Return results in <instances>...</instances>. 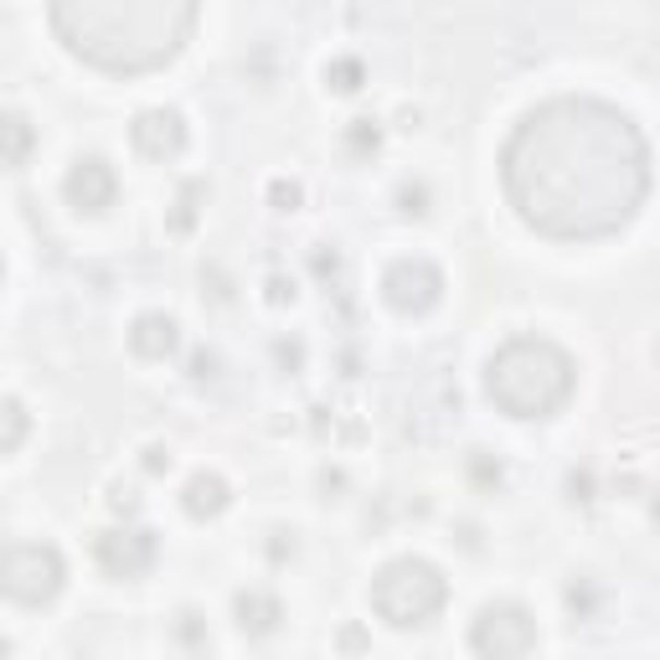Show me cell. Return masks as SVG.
I'll list each match as a JSON object with an SVG mask.
<instances>
[{"instance_id":"obj_16","label":"cell","mask_w":660,"mask_h":660,"mask_svg":"<svg viewBox=\"0 0 660 660\" xmlns=\"http://www.w3.org/2000/svg\"><path fill=\"white\" fill-rule=\"evenodd\" d=\"M346 145L356 156H377V145H382V124L377 119H351L346 124Z\"/></svg>"},{"instance_id":"obj_11","label":"cell","mask_w":660,"mask_h":660,"mask_svg":"<svg viewBox=\"0 0 660 660\" xmlns=\"http://www.w3.org/2000/svg\"><path fill=\"white\" fill-rule=\"evenodd\" d=\"M130 351L145 356V362L175 356V351H181V326H175V315H166V310L135 315V326H130Z\"/></svg>"},{"instance_id":"obj_12","label":"cell","mask_w":660,"mask_h":660,"mask_svg":"<svg viewBox=\"0 0 660 660\" xmlns=\"http://www.w3.org/2000/svg\"><path fill=\"white\" fill-rule=\"evenodd\" d=\"M181 505H186V516H192V522H212V516H222V511L233 505V486H228L222 475H212V469H201V475L186 480Z\"/></svg>"},{"instance_id":"obj_10","label":"cell","mask_w":660,"mask_h":660,"mask_svg":"<svg viewBox=\"0 0 660 660\" xmlns=\"http://www.w3.org/2000/svg\"><path fill=\"white\" fill-rule=\"evenodd\" d=\"M130 145L145 160H175L186 150V119L175 114V109H145L130 124Z\"/></svg>"},{"instance_id":"obj_14","label":"cell","mask_w":660,"mask_h":660,"mask_svg":"<svg viewBox=\"0 0 660 660\" xmlns=\"http://www.w3.org/2000/svg\"><path fill=\"white\" fill-rule=\"evenodd\" d=\"M0 130H5V166H26L32 145H37V130H32V119L21 114V109H11Z\"/></svg>"},{"instance_id":"obj_6","label":"cell","mask_w":660,"mask_h":660,"mask_svg":"<svg viewBox=\"0 0 660 660\" xmlns=\"http://www.w3.org/2000/svg\"><path fill=\"white\" fill-rule=\"evenodd\" d=\"M0 583H5V594L16 603L41 609V603H52L62 594L68 563H62V552L52 542H16L5 547V558H0Z\"/></svg>"},{"instance_id":"obj_7","label":"cell","mask_w":660,"mask_h":660,"mask_svg":"<svg viewBox=\"0 0 660 660\" xmlns=\"http://www.w3.org/2000/svg\"><path fill=\"white\" fill-rule=\"evenodd\" d=\"M382 300L398 315H428L444 300V269L433 258H424V253L392 258L388 273H382Z\"/></svg>"},{"instance_id":"obj_18","label":"cell","mask_w":660,"mask_h":660,"mask_svg":"<svg viewBox=\"0 0 660 660\" xmlns=\"http://www.w3.org/2000/svg\"><path fill=\"white\" fill-rule=\"evenodd\" d=\"M21 439H26V403L21 398H5V454H16Z\"/></svg>"},{"instance_id":"obj_8","label":"cell","mask_w":660,"mask_h":660,"mask_svg":"<svg viewBox=\"0 0 660 660\" xmlns=\"http://www.w3.org/2000/svg\"><path fill=\"white\" fill-rule=\"evenodd\" d=\"M94 558L109 578H145L160 558V542L150 526H109V531H98Z\"/></svg>"},{"instance_id":"obj_5","label":"cell","mask_w":660,"mask_h":660,"mask_svg":"<svg viewBox=\"0 0 660 660\" xmlns=\"http://www.w3.org/2000/svg\"><path fill=\"white\" fill-rule=\"evenodd\" d=\"M537 640H542L537 614L516 599H496L469 620V650L480 660H531Z\"/></svg>"},{"instance_id":"obj_24","label":"cell","mask_w":660,"mask_h":660,"mask_svg":"<svg viewBox=\"0 0 660 660\" xmlns=\"http://www.w3.org/2000/svg\"><path fill=\"white\" fill-rule=\"evenodd\" d=\"M269 300H273V305H290V300H294V284L284 279V273H273V279H269Z\"/></svg>"},{"instance_id":"obj_3","label":"cell","mask_w":660,"mask_h":660,"mask_svg":"<svg viewBox=\"0 0 660 660\" xmlns=\"http://www.w3.org/2000/svg\"><path fill=\"white\" fill-rule=\"evenodd\" d=\"M578 392V362L547 335H511L486 362V398L505 418H552Z\"/></svg>"},{"instance_id":"obj_9","label":"cell","mask_w":660,"mask_h":660,"mask_svg":"<svg viewBox=\"0 0 660 660\" xmlns=\"http://www.w3.org/2000/svg\"><path fill=\"white\" fill-rule=\"evenodd\" d=\"M62 196H68V207L83 217H98L114 207L119 196V175L114 166L103 156H78L73 166H68V181H62Z\"/></svg>"},{"instance_id":"obj_17","label":"cell","mask_w":660,"mask_h":660,"mask_svg":"<svg viewBox=\"0 0 660 660\" xmlns=\"http://www.w3.org/2000/svg\"><path fill=\"white\" fill-rule=\"evenodd\" d=\"M201 192H207L201 181H192V186L181 192V201H175V212H171V233H192L196 228V201H201Z\"/></svg>"},{"instance_id":"obj_22","label":"cell","mask_w":660,"mask_h":660,"mask_svg":"<svg viewBox=\"0 0 660 660\" xmlns=\"http://www.w3.org/2000/svg\"><path fill=\"white\" fill-rule=\"evenodd\" d=\"M109 511H114V516H135L139 511V496L130 486H109Z\"/></svg>"},{"instance_id":"obj_25","label":"cell","mask_w":660,"mask_h":660,"mask_svg":"<svg viewBox=\"0 0 660 660\" xmlns=\"http://www.w3.org/2000/svg\"><path fill=\"white\" fill-rule=\"evenodd\" d=\"M362 645H367V635H362V624H346V630H341V650H351V656H356Z\"/></svg>"},{"instance_id":"obj_1","label":"cell","mask_w":660,"mask_h":660,"mask_svg":"<svg viewBox=\"0 0 660 660\" xmlns=\"http://www.w3.org/2000/svg\"><path fill=\"white\" fill-rule=\"evenodd\" d=\"M501 192L531 233L599 243L640 217L650 145L640 124L603 98H547L501 145Z\"/></svg>"},{"instance_id":"obj_19","label":"cell","mask_w":660,"mask_h":660,"mask_svg":"<svg viewBox=\"0 0 660 660\" xmlns=\"http://www.w3.org/2000/svg\"><path fill=\"white\" fill-rule=\"evenodd\" d=\"M269 201H273V212H300L305 192H300V181H284V175H273V181H269Z\"/></svg>"},{"instance_id":"obj_27","label":"cell","mask_w":660,"mask_h":660,"mask_svg":"<svg viewBox=\"0 0 660 660\" xmlns=\"http://www.w3.org/2000/svg\"><path fill=\"white\" fill-rule=\"evenodd\" d=\"M650 511H656V522H660V490H656V501H650Z\"/></svg>"},{"instance_id":"obj_4","label":"cell","mask_w":660,"mask_h":660,"mask_svg":"<svg viewBox=\"0 0 660 660\" xmlns=\"http://www.w3.org/2000/svg\"><path fill=\"white\" fill-rule=\"evenodd\" d=\"M449 603V578L428 558H392L371 578V609L392 630H424Z\"/></svg>"},{"instance_id":"obj_23","label":"cell","mask_w":660,"mask_h":660,"mask_svg":"<svg viewBox=\"0 0 660 660\" xmlns=\"http://www.w3.org/2000/svg\"><path fill=\"white\" fill-rule=\"evenodd\" d=\"M145 469H150V475H166V469H171V449L150 444V449H145Z\"/></svg>"},{"instance_id":"obj_13","label":"cell","mask_w":660,"mask_h":660,"mask_svg":"<svg viewBox=\"0 0 660 660\" xmlns=\"http://www.w3.org/2000/svg\"><path fill=\"white\" fill-rule=\"evenodd\" d=\"M233 614L243 635H273L279 620H284V603L273 599V594H264V588H248V594L233 599Z\"/></svg>"},{"instance_id":"obj_26","label":"cell","mask_w":660,"mask_h":660,"mask_svg":"<svg viewBox=\"0 0 660 660\" xmlns=\"http://www.w3.org/2000/svg\"><path fill=\"white\" fill-rule=\"evenodd\" d=\"M212 367H217V362H212V351H196V356H192V377H207Z\"/></svg>"},{"instance_id":"obj_21","label":"cell","mask_w":660,"mask_h":660,"mask_svg":"<svg viewBox=\"0 0 660 660\" xmlns=\"http://www.w3.org/2000/svg\"><path fill=\"white\" fill-rule=\"evenodd\" d=\"M469 475H475L480 486H490V480L501 486V460H490L486 449H475V460H469Z\"/></svg>"},{"instance_id":"obj_2","label":"cell","mask_w":660,"mask_h":660,"mask_svg":"<svg viewBox=\"0 0 660 660\" xmlns=\"http://www.w3.org/2000/svg\"><path fill=\"white\" fill-rule=\"evenodd\" d=\"M58 41L98 73H156L196 32V5L186 0H58Z\"/></svg>"},{"instance_id":"obj_15","label":"cell","mask_w":660,"mask_h":660,"mask_svg":"<svg viewBox=\"0 0 660 660\" xmlns=\"http://www.w3.org/2000/svg\"><path fill=\"white\" fill-rule=\"evenodd\" d=\"M362 83H367L362 58H330L326 62V88H335V94H356Z\"/></svg>"},{"instance_id":"obj_20","label":"cell","mask_w":660,"mask_h":660,"mask_svg":"<svg viewBox=\"0 0 660 660\" xmlns=\"http://www.w3.org/2000/svg\"><path fill=\"white\" fill-rule=\"evenodd\" d=\"M398 201H403V212H408V217H424L428 212V207H424V201H428L424 181H403V186H398Z\"/></svg>"}]
</instances>
